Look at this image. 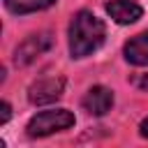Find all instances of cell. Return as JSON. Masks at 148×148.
Instances as JSON below:
<instances>
[{"mask_svg": "<svg viewBox=\"0 0 148 148\" xmlns=\"http://www.w3.org/2000/svg\"><path fill=\"white\" fill-rule=\"evenodd\" d=\"M106 37V28L102 18H97L92 12L81 9L74 14L69 23V53L72 58H86L92 56Z\"/></svg>", "mask_w": 148, "mask_h": 148, "instance_id": "cell-1", "label": "cell"}, {"mask_svg": "<svg viewBox=\"0 0 148 148\" xmlns=\"http://www.w3.org/2000/svg\"><path fill=\"white\" fill-rule=\"evenodd\" d=\"M74 123H76V118H74L72 111L49 109V111H39L37 116H32L25 130H28V136L37 139V136H49V134L69 130V127H74Z\"/></svg>", "mask_w": 148, "mask_h": 148, "instance_id": "cell-2", "label": "cell"}, {"mask_svg": "<svg viewBox=\"0 0 148 148\" xmlns=\"http://www.w3.org/2000/svg\"><path fill=\"white\" fill-rule=\"evenodd\" d=\"M65 92V79L62 76H44L37 79L35 83H30L28 88V99L35 106H44V104H53L62 97Z\"/></svg>", "mask_w": 148, "mask_h": 148, "instance_id": "cell-3", "label": "cell"}, {"mask_svg": "<svg viewBox=\"0 0 148 148\" xmlns=\"http://www.w3.org/2000/svg\"><path fill=\"white\" fill-rule=\"evenodd\" d=\"M53 46V39L49 32H39V35H30L28 39H23L16 51H14V62L16 65H30L32 60H37L39 56H44L49 49Z\"/></svg>", "mask_w": 148, "mask_h": 148, "instance_id": "cell-4", "label": "cell"}, {"mask_svg": "<svg viewBox=\"0 0 148 148\" xmlns=\"http://www.w3.org/2000/svg\"><path fill=\"white\" fill-rule=\"evenodd\" d=\"M81 106L90 113V116H104L111 111L113 106V90L106 88V86H92L83 99H81Z\"/></svg>", "mask_w": 148, "mask_h": 148, "instance_id": "cell-5", "label": "cell"}, {"mask_svg": "<svg viewBox=\"0 0 148 148\" xmlns=\"http://www.w3.org/2000/svg\"><path fill=\"white\" fill-rule=\"evenodd\" d=\"M106 14L118 25H130L143 16V7L136 0H111V2H106Z\"/></svg>", "mask_w": 148, "mask_h": 148, "instance_id": "cell-6", "label": "cell"}, {"mask_svg": "<svg viewBox=\"0 0 148 148\" xmlns=\"http://www.w3.org/2000/svg\"><path fill=\"white\" fill-rule=\"evenodd\" d=\"M123 53H125V60L130 65H139V67L148 65V32H141V35L132 37L125 44Z\"/></svg>", "mask_w": 148, "mask_h": 148, "instance_id": "cell-7", "label": "cell"}, {"mask_svg": "<svg viewBox=\"0 0 148 148\" xmlns=\"http://www.w3.org/2000/svg\"><path fill=\"white\" fill-rule=\"evenodd\" d=\"M51 5H56V0H5V7L12 14H32L49 9Z\"/></svg>", "mask_w": 148, "mask_h": 148, "instance_id": "cell-8", "label": "cell"}, {"mask_svg": "<svg viewBox=\"0 0 148 148\" xmlns=\"http://www.w3.org/2000/svg\"><path fill=\"white\" fill-rule=\"evenodd\" d=\"M9 116H12V106H9V102H2V113H0V123L5 125V123L9 120Z\"/></svg>", "mask_w": 148, "mask_h": 148, "instance_id": "cell-9", "label": "cell"}, {"mask_svg": "<svg viewBox=\"0 0 148 148\" xmlns=\"http://www.w3.org/2000/svg\"><path fill=\"white\" fill-rule=\"evenodd\" d=\"M134 86L139 88V90H143V92H148V74H141L136 81H134Z\"/></svg>", "mask_w": 148, "mask_h": 148, "instance_id": "cell-10", "label": "cell"}, {"mask_svg": "<svg viewBox=\"0 0 148 148\" xmlns=\"http://www.w3.org/2000/svg\"><path fill=\"white\" fill-rule=\"evenodd\" d=\"M139 134H141L143 139H148V118L141 120V125H139Z\"/></svg>", "mask_w": 148, "mask_h": 148, "instance_id": "cell-11", "label": "cell"}]
</instances>
